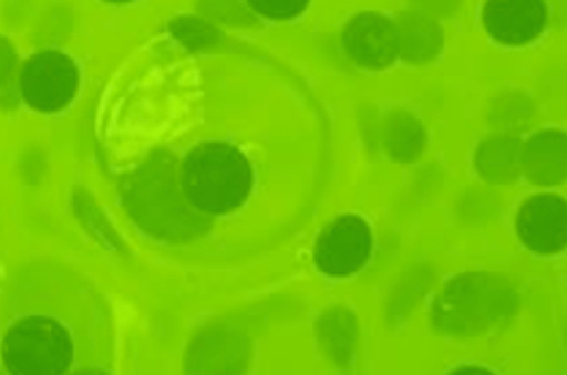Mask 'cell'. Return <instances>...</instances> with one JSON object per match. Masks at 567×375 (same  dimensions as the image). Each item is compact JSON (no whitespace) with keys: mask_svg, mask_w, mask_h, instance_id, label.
<instances>
[{"mask_svg":"<svg viewBox=\"0 0 567 375\" xmlns=\"http://www.w3.org/2000/svg\"><path fill=\"white\" fill-rule=\"evenodd\" d=\"M0 362L18 375L112 374L115 325L89 279L55 261H31L6 285Z\"/></svg>","mask_w":567,"mask_h":375,"instance_id":"cell-1","label":"cell"},{"mask_svg":"<svg viewBox=\"0 0 567 375\" xmlns=\"http://www.w3.org/2000/svg\"><path fill=\"white\" fill-rule=\"evenodd\" d=\"M122 206L141 231L168 244L207 235L210 216L192 208L182 191L177 158L168 149L152 153L118 185Z\"/></svg>","mask_w":567,"mask_h":375,"instance_id":"cell-2","label":"cell"},{"mask_svg":"<svg viewBox=\"0 0 567 375\" xmlns=\"http://www.w3.org/2000/svg\"><path fill=\"white\" fill-rule=\"evenodd\" d=\"M178 178L192 208L205 216L235 211L254 188V169L247 156L225 142H205L192 148Z\"/></svg>","mask_w":567,"mask_h":375,"instance_id":"cell-3","label":"cell"},{"mask_svg":"<svg viewBox=\"0 0 567 375\" xmlns=\"http://www.w3.org/2000/svg\"><path fill=\"white\" fill-rule=\"evenodd\" d=\"M516 294L509 282L486 272H467L444 285L434 299V327L453 337H476L509 317Z\"/></svg>","mask_w":567,"mask_h":375,"instance_id":"cell-4","label":"cell"},{"mask_svg":"<svg viewBox=\"0 0 567 375\" xmlns=\"http://www.w3.org/2000/svg\"><path fill=\"white\" fill-rule=\"evenodd\" d=\"M81 73L71 56L59 50H44L22 66L19 88L22 98L42 113L64 110L78 95Z\"/></svg>","mask_w":567,"mask_h":375,"instance_id":"cell-5","label":"cell"},{"mask_svg":"<svg viewBox=\"0 0 567 375\" xmlns=\"http://www.w3.org/2000/svg\"><path fill=\"white\" fill-rule=\"evenodd\" d=\"M371 249L373 238L368 222L357 215L340 216L318 236L315 264L330 278H348L367 264Z\"/></svg>","mask_w":567,"mask_h":375,"instance_id":"cell-6","label":"cell"},{"mask_svg":"<svg viewBox=\"0 0 567 375\" xmlns=\"http://www.w3.org/2000/svg\"><path fill=\"white\" fill-rule=\"evenodd\" d=\"M400 30L393 20L377 12H361L341 32L347 55L364 69H386L400 55Z\"/></svg>","mask_w":567,"mask_h":375,"instance_id":"cell-7","label":"cell"},{"mask_svg":"<svg viewBox=\"0 0 567 375\" xmlns=\"http://www.w3.org/2000/svg\"><path fill=\"white\" fill-rule=\"evenodd\" d=\"M520 241L537 254H557L566 248V201L553 192L530 196L520 205L516 218Z\"/></svg>","mask_w":567,"mask_h":375,"instance_id":"cell-8","label":"cell"},{"mask_svg":"<svg viewBox=\"0 0 567 375\" xmlns=\"http://www.w3.org/2000/svg\"><path fill=\"white\" fill-rule=\"evenodd\" d=\"M483 23L496 42L524 45L546 29L547 6L544 0H486Z\"/></svg>","mask_w":567,"mask_h":375,"instance_id":"cell-9","label":"cell"},{"mask_svg":"<svg viewBox=\"0 0 567 375\" xmlns=\"http://www.w3.org/2000/svg\"><path fill=\"white\" fill-rule=\"evenodd\" d=\"M527 178L539 185L563 181L566 175V139L563 133L546 132L534 136L524 152Z\"/></svg>","mask_w":567,"mask_h":375,"instance_id":"cell-10","label":"cell"},{"mask_svg":"<svg viewBox=\"0 0 567 375\" xmlns=\"http://www.w3.org/2000/svg\"><path fill=\"white\" fill-rule=\"evenodd\" d=\"M258 15L270 20H291L307 10L310 0H247Z\"/></svg>","mask_w":567,"mask_h":375,"instance_id":"cell-11","label":"cell"},{"mask_svg":"<svg viewBox=\"0 0 567 375\" xmlns=\"http://www.w3.org/2000/svg\"><path fill=\"white\" fill-rule=\"evenodd\" d=\"M18 65V53L6 37H0V86L6 85Z\"/></svg>","mask_w":567,"mask_h":375,"instance_id":"cell-12","label":"cell"},{"mask_svg":"<svg viewBox=\"0 0 567 375\" xmlns=\"http://www.w3.org/2000/svg\"><path fill=\"white\" fill-rule=\"evenodd\" d=\"M104 2H107V3H128V2H134V0H104Z\"/></svg>","mask_w":567,"mask_h":375,"instance_id":"cell-13","label":"cell"}]
</instances>
